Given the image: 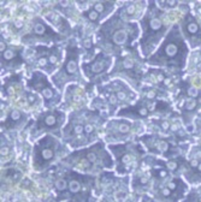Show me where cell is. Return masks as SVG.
Masks as SVG:
<instances>
[{
  "instance_id": "cell-1",
  "label": "cell",
  "mask_w": 201,
  "mask_h": 202,
  "mask_svg": "<svg viewBox=\"0 0 201 202\" xmlns=\"http://www.w3.org/2000/svg\"><path fill=\"white\" fill-rule=\"evenodd\" d=\"M110 65V59L107 60H104V59H98L94 64H92L89 67H90V71H92L93 73H99V72H102L107 69V66Z\"/></svg>"
},
{
  "instance_id": "cell-2",
  "label": "cell",
  "mask_w": 201,
  "mask_h": 202,
  "mask_svg": "<svg viewBox=\"0 0 201 202\" xmlns=\"http://www.w3.org/2000/svg\"><path fill=\"white\" fill-rule=\"evenodd\" d=\"M178 45L175 43V42H169L165 45V47H164V56L168 57V58H172L175 57L176 54L178 53Z\"/></svg>"
},
{
  "instance_id": "cell-3",
  "label": "cell",
  "mask_w": 201,
  "mask_h": 202,
  "mask_svg": "<svg viewBox=\"0 0 201 202\" xmlns=\"http://www.w3.org/2000/svg\"><path fill=\"white\" fill-rule=\"evenodd\" d=\"M113 41L117 45H123L128 41V33L125 30H119L113 35Z\"/></svg>"
},
{
  "instance_id": "cell-4",
  "label": "cell",
  "mask_w": 201,
  "mask_h": 202,
  "mask_svg": "<svg viewBox=\"0 0 201 202\" xmlns=\"http://www.w3.org/2000/svg\"><path fill=\"white\" fill-rule=\"evenodd\" d=\"M40 155H41L42 161H49L54 156V149H53V147H46V148H44L41 151Z\"/></svg>"
},
{
  "instance_id": "cell-5",
  "label": "cell",
  "mask_w": 201,
  "mask_h": 202,
  "mask_svg": "<svg viewBox=\"0 0 201 202\" xmlns=\"http://www.w3.org/2000/svg\"><path fill=\"white\" fill-rule=\"evenodd\" d=\"M65 67H66V71H67V73H75L76 72V70H77V60H76V58L75 57H71V58H69L67 59V63H66V65H65Z\"/></svg>"
},
{
  "instance_id": "cell-6",
  "label": "cell",
  "mask_w": 201,
  "mask_h": 202,
  "mask_svg": "<svg viewBox=\"0 0 201 202\" xmlns=\"http://www.w3.org/2000/svg\"><path fill=\"white\" fill-rule=\"evenodd\" d=\"M58 123L57 116L56 114H47L44 119V125L47 127H52V126H56Z\"/></svg>"
},
{
  "instance_id": "cell-7",
  "label": "cell",
  "mask_w": 201,
  "mask_h": 202,
  "mask_svg": "<svg viewBox=\"0 0 201 202\" xmlns=\"http://www.w3.org/2000/svg\"><path fill=\"white\" fill-rule=\"evenodd\" d=\"M186 30H187V33H189V34H192V35H195V34H197L199 31H200V28H199V24L195 22V21H189L188 23H187V25H186Z\"/></svg>"
},
{
  "instance_id": "cell-8",
  "label": "cell",
  "mask_w": 201,
  "mask_h": 202,
  "mask_svg": "<svg viewBox=\"0 0 201 202\" xmlns=\"http://www.w3.org/2000/svg\"><path fill=\"white\" fill-rule=\"evenodd\" d=\"M80 189H81V184H80L78 180H76V179L70 180V183H69V191L71 194H77L80 191Z\"/></svg>"
},
{
  "instance_id": "cell-9",
  "label": "cell",
  "mask_w": 201,
  "mask_h": 202,
  "mask_svg": "<svg viewBox=\"0 0 201 202\" xmlns=\"http://www.w3.org/2000/svg\"><path fill=\"white\" fill-rule=\"evenodd\" d=\"M117 130L122 134H126L130 130V124L125 123V122H119V123H117Z\"/></svg>"
},
{
  "instance_id": "cell-10",
  "label": "cell",
  "mask_w": 201,
  "mask_h": 202,
  "mask_svg": "<svg viewBox=\"0 0 201 202\" xmlns=\"http://www.w3.org/2000/svg\"><path fill=\"white\" fill-rule=\"evenodd\" d=\"M86 17L88 18L89 21L95 22V21H98V18H99V12L95 11V10H90V11L86 12Z\"/></svg>"
},
{
  "instance_id": "cell-11",
  "label": "cell",
  "mask_w": 201,
  "mask_h": 202,
  "mask_svg": "<svg viewBox=\"0 0 201 202\" xmlns=\"http://www.w3.org/2000/svg\"><path fill=\"white\" fill-rule=\"evenodd\" d=\"M56 188H57V190H59V191H64V190L67 188V183H66V180H65L64 178L58 179V180L56 182Z\"/></svg>"
},
{
  "instance_id": "cell-12",
  "label": "cell",
  "mask_w": 201,
  "mask_h": 202,
  "mask_svg": "<svg viewBox=\"0 0 201 202\" xmlns=\"http://www.w3.org/2000/svg\"><path fill=\"white\" fill-rule=\"evenodd\" d=\"M196 105H197V102L195 99H189L184 105V109L186 111H193V109H195Z\"/></svg>"
},
{
  "instance_id": "cell-13",
  "label": "cell",
  "mask_w": 201,
  "mask_h": 202,
  "mask_svg": "<svg viewBox=\"0 0 201 202\" xmlns=\"http://www.w3.org/2000/svg\"><path fill=\"white\" fill-rule=\"evenodd\" d=\"M21 116H22V113L18 111V109H13V111H11V113H10V119L16 122V120H18L21 118Z\"/></svg>"
},
{
  "instance_id": "cell-14",
  "label": "cell",
  "mask_w": 201,
  "mask_h": 202,
  "mask_svg": "<svg viewBox=\"0 0 201 202\" xmlns=\"http://www.w3.org/2000/svg\"><path fill=\"white\" fill-rule=\"evenodd\" d=\"M15 57V52L12 51V49H6L4 53H3V58L5 59V60H10V59H12Z\"/></svg>"
},
{
  "instance_id": "cell-15",
  "label": "cell",
  "mask_w": 201,
  "mask_h": 202,
  "mask_svg": "<svg viewBox=\"0 0 201 202\" xmlns=\"http://www.w3.org/2000/svg\"><path fill=\"white\" fill-rule=\"evenodd\" d=\"M42 95L45 96V99H46V100H49V99L52 98V95H53V93H52L51 88H48V87H45V88H44V90H42Z\"/></svg>"
},
{
  "instance_id": "cell-16",
  "label": "cell",
  "mask_w": 201,
  "mask_h": 202,
  "mask_svg": "<svg viewBox=\"0 0 201 202\" xmlns=\"http://www.w3.org/2000/svg\"><path fill=\"white\" fill-rule=\"evenodd\" d=\"M123 66L126 69H133L134 67V60L131 58H125L123 62Z\"/></svg>"
},
{
  "instance_id": "cell-17",
  "label": "cell",
  "mask_w": 201,
  "mask_h": 202,
  "mask_svg": "<svg viewBox=\"0 0 201 202\" xmlns=\"http://www.w3.org/2000/svg\"><path fill=\"white\" fill-rule=\"evenodd\" d=\"M87 160H88L89 162H95V161L98 160L97 153H95V152H88V154H87Z\"/></svg>"
},
{
  "instance_id": "cell-18",
  "label": "cell",
  "mask_w": 201,
  "mask_h": 202,
  "mask_svg": "<svg viewBox=\"0 0 201 202\" xmlns=\"http://www.w3.org/2000/svg\"><path fill=\"white\" fill-rule=\"evenodd\" d=\"M197 94H199V90H197L195 87H189V88H188V95H189L192 99H193V98H196Z\"/></svg>"
},
{
  "instance_id": "cell-19",
  "label": "cell",
  "mask_w": 201,
  "mask_h": 202,
  "mask_svg": "<svg viewBox=\"0 0 201 202\" xmlns=\"http://www.w3.org/2000/svg\"><path fill=\"white\" fill-rule=\"evenodd\" d=\"M45 25L42 24V23H38L35 25V28H34V31L36 33V34H44L45 33Z\"/></svg>"
},
{
  "instance_id": "cell-20",
  "label": "cell",
  "mask_w": 201,
  "mask_h": 202,
  "mask_svg": "<svg viewBox=\"0 0 201 202\" xmlns=\"http://www.w3.org/2000/svg\"><path fill=\"white\" fill-rule=\"evenodd\" d=\"M83 131H84V127H83V125H81V124H78V125H76V126L74 127V134L77 135V136L82 135Z\"/></svg>"
},
{
  "instance_id": "cell-21",
  "label": "cell",
  "mask_w": 201,
  "mask_h": 202,
  "mask_svg": "<svg viewBox=\"0 0 201 202\" xmlns=\"http://www.w3.org/2000/svg\"><path fill=\"white\" fill-rule=\"evenodd\" d=\"M166 166H168V169H169V170L173 171V170H176V169H177L178 165H177V162H176L175 160H171V161H169V162L166 164Z\"/></svg>"
},
{
  "instance_id": "cell-22",
  "label": "cell",
  "mask_w": 201,
  "mask_h": 202,
  "mask_svg": "<svg viewBox=\"0 0 201 202\" xmlns=\"http://www.w3.org/2000/svg\"><path fill=\"white\" fill-rule=\"evenodd\" d=\"M94 131V126L92 125V124H87L86 126H84V132L87 134V135H90Z\"/></svg>"
},
{
  "instance_id": "cell-23",
  "label": "cell",
  "mask_w": 201,
  "mask_h": 202,
  "mask_svg": "<svg viewBox=\"0 0 201 202\" xmlns=\"http://www.w3.org/2000/svg\"><path fill=\"white\" fill-rule=\"evenodd\" d=\"M116 96H117V99H118V100H120V101H124V100L126 99V94L124 93V91H122V90L117 91V94H116Z\"/></svg>"
},
{
  "instance_id": "cell-24",
  "label": "cell",
  "mask_w": 201,
  "mask_h": 202,
  "mask_svg": "<svg viewBox=\"0 0 201 202\" xmlns=\"http://www.w3.org/2000/svg\"><path fill=\"white\" fill-rule=\"evenodd\" d=\"M48 64H49V60H47L45 57H42V58H40V59H39V66L45 67V66H47Z\"/></svg>"
},
{
  "instance_id": "cell-25",
  "label": "cell",
  "mask_w": 201,
  "mask_h": 202,
  "mask_svg": "<svg viewBox=\"0 0 201 202\" xmlns=\"http://www.w3.org/2000/svg\"><path fill=\"white\" fill-rule=\"evenodd\" d=\"M135 10H136V6L134 4H130L129 6L126 7V13L128 14H134L135 13Z\"/></svg>"
},
{
  "instance_id": "cell-26",
  "label": "cell",
  "mask_w": 201,
  "mask_h": 202,
  "mask_svg": "<svg viewBox=\"0 0 201 202\" xmlns=\"http://www.w3.org/2000/svg\"><path fill=\"white\" fill-rule=\"evenodd\" d=\"M139 114L141 116V117H146L148 114V108H146V107H140L139 108Z\"/></svg>"
},
{
  "instance_id": "cell-27",
  "label": "cell",
  "mask_w": 201,
  "mask_h": 202,
  "mask_svg": "<svg viewBox=\"0 0 201 202\" xmlns=\"http://www.w3.org/2000/svg\"><path fill=\"white\" fill-rule=\"evenodd\" d=\"M146 96H147L148 99H154L157 96V93H155L154 90H148L147 93H146Z\"/></svg>"
},
{
  "instance_id": "cell-28",
  "label": "cell",
  "mask_w": 201,
  "mask_h": 202,
  "mask_svg": "<svg viewBox=\"0 0 201 202\" xmlns=\"http://www.w3.org/2000/svg\"><path fill=\"white\" fill-rule=\"evenodd\" d=\"M9 152H10V149L7 146H1V156H6L9 154Z\"/></svg>"
},
{
  "instance_id": "cell-29",
  "label": "cell",
  "mask_w": 201,
  "mask_h": 202,
  "mask_svg": "<svg viewBox=\"0 0 201 202\" xmlns=\"http://www.w3.org/2000/svg\"><path fill=\"white\" fill-rule=\"evenodd\" d=\"M168 188H169L170 190H173V189H176V188H177V183H176V180H171V182H169Z\"/></svg>"
},
{
  "instance_id": "cell-30",
  "label": "cell",
  "mask_w": 201,
  "mask_h": 202,
  "mask_svg": "<svg viewBox=\"0 0 201 202\" xmlns=\"http://www.w3.org/2000/svg\"><path fill=\"white\" fill-rule=\"evenodd\" d=\"M94 10L95 11H104V4L102 3H97L95 4V6H94Z\"/></svg>"
},
{
  "instance_id": "cell-31",
  "label": "cell",
  "mask_w": 201,
  "mask_h": 202,
  "mask_svg": "<svg viewBox=\"0 0 201 202\" xmlns=\"http://www.w3.org/2000/svg\"><path fill=\"white\" fill-rule=\"evenodd\" d=\"M57 60H58V57L56 56V54H53V56H51L49 57V64H52V65H54L57 63Z\"/></svg>"
},
{
  "instance_id": "cell-32",
  "label": "cell",
  "mask_w": 201,
  "mask_h": 202,
  "mask_svg": "<svg viewBox=\"0 0 201 202\" xmlns=\"http://www.w3.org/2000/svg\"><path fill=\"white\" fill-rule=\"evenodd\" d=\"M168 6H170V7H173V6H177V1H176V0H168V1L165 3Z\"/></svg>"
},
{
  "instance_id": "cell-33",
  "label": "cell",
  "mask_w": 201,
  "mask_h": 202,
  "mask_svg": "<svg viewBox=\"0 0 201 202\" xmlns=\"http://www.w3.org/2000/svg\"><path fill=\"white\" fill-rule=\"evenodd\" d=\"M161 194H163L164 196H170V195H171V190H170L169 188H164V189L161 190Z\"/></svg>"
},
{
  "instance_id": "cell-34",
  "label": "cell",
  "mask_w": 201,
  "mask_h": 202,
  "mask_svg": "<svg viewBox=\"0 0 201 202\" xmlns=\"http://www.w3.org/2000/svg\"><path fill=\"white\" fill-rule=\"evenodd\" d=\"M161 127L164 130H168V129H170V124L168 122H161Z\"/></svg>"
},
{
  "instance_id": "cell-35",
  "label": "cell",
  "mask_w": 201,
  "mask_h": 202,
  "mask_svg": "<svg viewBox=\"0 0 201 202\" xmlns=\"http://www.w3.org/2000/svg\"><path fill=\"white\" fill-rule=\"evenodd\" d=\"M117 101H118V99H117L116 95H110V102H111V104H117Z\"/></svg>"
},
{
  "instance_id": "cell-36",
  "label": "cell",
  "mask_w": 201,
  "mask_h": 202,
  "mask_svg": "<svg viewBox=\"0 0 201 202\" xmlns=\"http://www.w3.org/2000/svg\"><path fill=\"white\" fill-rule=\"evenodd\" d=\"M199 164H200V161L199 160H196V159H193L192 161H190V165L193 167H197L199 166Z\"/></svg>"
},
{
  "instance_id": "cell-37",
  "label": "cell",
  "mask_w": 201,
  "mask_h": 202,
  "mask_svg": "<svg viewBox=\"0 0 201 202\" xmlns=\"http://www.w3.org/2000/svg\"><path fill=\"white\" fill-rule=\"evenodd\" d=\"M0 47H1V53L3 52H5L7 48H6V43L4 42V41H1V43H0Z\"/></svg>"
},
{
  "instance_id": "cell-38",
  "label": "cell",
  "mask_w": 201,
  "mask_h": 202,
  "mask_svg": "<svg viewBox=\"0 0 201 202\" xmlns=\"http://www.w3.org/2000/svg\"><path fill=\"white\" fill-rule=\"evenodd\" d=\"M59 5H60V6H69V5H70V3H69V1H60V3H59Z\"/></svg>"
},
{
  "instance_id": "cell-39",
  "label": "cell",
  "mask_w": 201,
  "mask_h": 202,
  "mask_svg": "<svg viewBox=\"0 0 201 202\" xmlns=\"http://www.w3.org/2000/svg\"><path fill=\"white\" fill-rule=\"evenodd\" d=\"M35 101V96L34 95H30L29 96V102H34Z\"/></svg>"
},
{
  "instance_id": "cell-40",
  "label": "cell",
  "mask_w": 201,
  "mask_h": 202,
  "mask_svg": "<svg viewBox=\"0 0 201 202\" xmlns=\"http://www.w3.org/2000/svg\"><path fill=\"white\" fill-rule=\"evenodd\" d=\"M16 25H17V27H22V22L17 21V22H16Z\"/></svg>"
},
{
  "instance_id": "cell-41",
  "label": "cell",
  "mask_w": 201,
  "mask_h": 202,
  "mask_svg": "<svg viewBox=\"0 0 201 202\" xmlns=\"http://www.w3.org/2000/svg\"><path fill=\"white\" fill-rule=\"evenodd\" d=\"M197 170H199V171H200V172H201V162H200V164H199V166H197Z\"/></svg>"
}]
</instances>
